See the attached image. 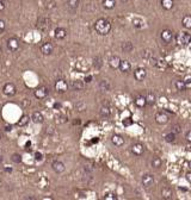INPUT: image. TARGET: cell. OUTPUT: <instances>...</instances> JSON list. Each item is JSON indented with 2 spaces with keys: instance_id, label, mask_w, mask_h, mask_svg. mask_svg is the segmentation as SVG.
Segmentation results:
<instances>
[{
  "instance_id": "1",
  "label": "cell",
  "mask_w": 191,
  "mask_h": 200,
  "mask_svg": "<svg viewBox=\"0 0 191 200\" xmlns=\"http://www.w3.org/2000/svg\"><path fill=\"white\" fill-rule=\"evenodd\" d=\"M94 30L97 33L105 36L111 31V23L105 18H101L94 23Z\"/></svg>"
},
{
  "instance_id": "2",
  "label": "cell",
  "mask_w": 191,
  "mask_h": 200,
  "mask_svg": "<svg viewBox=\"0 0 191 200\" xmlns=\"http://www.w3.org/2000/svg\"><path fill=\"white\" fill-rule=\"evenodd\" d=\"M50 26V20L47 17H40L36 23V28L40 31H47Z\"/></svg>"
},
{
  "instance_id": "3",
  "label": "cell",
  "mask_w": 191,
  "mask_h": 200,
  "mask_svg": "<svg viewBox=\"0 0 191 200\" xmlns=\"http://www.w3.org/2000/svg\"><path fill=\"white\" fill-rule=\"evenodd\" d=\"M177 40H178V43L181 45H188V44L191 43V35L189 32H185V31L181 32L178 35V37H177Z\"/></svg>"
},
{
  "instance_id": "4",
  "label": "cell",
  "mask_w": 191,
  "mask_h": 200,
  "mask_svg": "<svg viewBox=\"0 0 191 200\" xmlns=\"http://www.w3.org/2000/svg\"><path fill=\"white\" fill-rule=\"evenodd\" d=\"M2 92H4V94L7 95V97H13V95H16V93H17V88H16V86H14L13 83L9 82V83H6V85L4 86Z\"/></svg>"
},
{
  "instance_id": "5",
  "label": "cell",
  "mask_w": 191,
  "mask_h": 200,
  "mask_svg": "<svg viewBox=\"0 0 191 200\" xmlns=\"http://www.w3.org/2000/svg\"><path fill=\"white\" fill-rule=\"evenodd\" d=\"M55 90H58L59 93H65L66 90H68V83L67 81H65L63 79H60L55 82Z\"/></svg>"
},
{
  "instance_id": "6",
  "label": "cell",
  "mask_w": 191,
  "mask_h": 200,
  "mask_svg": "<svg viewBox=\"0 0 191 200\" xmlns=\"http://www.w3.org/2000/svg\"><path fill=\"white\" fill-rule=\"evenodd\" d=\"M7 48L11 51H17L19 49V40H17L16 37H11L7 40Z\"/></svg>"
},
{
  "instance_id": "7",
  "label": "cell",
  "mask_w": 191,
  "mask_h": 200,
  "mask_svg": "<svg viewBox=\"0 0 191 200\" xmlns=\"http://www.w3.org/2000/svg\"><path fill=\"white\" fill-rule=\"evenodd\" d=\"M160 37L165 43H170V42L173 40V32H172V30H170V29H165V30L161 31Z\"/></svg>"
},
{
  "instance_id": "8",
  "label": "cell",
  "mask_w": 191,
  "mask_h": 200,
  "mask_svg": "<svg viewBox=\"0 0 191 200\" xmlns=\"http://www.w3.org/2000/svg\"><path fill=\"white\" fill-rule=\"evenodd\" d=\"M48 93H49V90L47 88V87H38L37 90H35V97L37 98V99H44L47 95H48Z\"/></svg>"
},
{
  "instance_id": "9",
  "label": "cell",
  "mask_w": 191,
  "mask_h": 200,
  "mask_svg": "<svg viewBox=\"0 0 191 200\" xmlns=\"http://www.w3.org/2000/svg\"><path fill=\"white\" fill-rule=\"evenodd\" d=\"M51 168H53V170H54L55 173H58V174L63 173L65 169H66L63 162H61V161H54V162L51 163Z\"/></svg>"
},
{
  "instance_id": "10",
  "label": "cell",
  "mask_w": 191,
  "mask_h": 200,
  "mask_svg": "<svg viewBox=\"0 0 191 200\" xmlns=\"http://www.w3.org/2000/svg\"><path fill=\"white\" fill-rule=\"evenodd\" d=\"M120 64H121V59L117 55L110 56V59H109V66H110L112 69H118L120 68Z\"/></svg>"
},
{
  "instance_id": "11",
  "label": "cell",
  "mask_w": 191,
  "mask_h": 200,
  "mask_svg": "<svg viewBox=\"0 0 191 200\" xmlns=\"http://www.w3.org/2000/svg\"><path fill=\"white\" fill-rule=\"evenodd\" d=\"M169 120H170L169 116H167L166 113H164V112H158V113L155 114V121H157L158 124H160V125L166 124Z\"/></svg>"
},
{
  "instance_id": "12",
  "label": "cell",
  "mask_w": 191,
  "mask_h": 200,
  "mask_svg": "<svg viewBox=\"0 0 191 200\" xmlns=\"http://www.w3.org/2000/svg\"><path fill=\"white\" fill-rule=\"evenodd\" d=\"M146 76H147V73H146V70L143 69V68H136L135 71H134V78L136 79L137 81H143L146 79Z\"/></svg>"
},
{
  "instance_id": "13",
  "label": "cell",
  "mask_w": 191,
  "mask_h": 200,
  "mask_svg": "<svg viewBox=\"0 0 191 200\" xmlns=\"http://www.w3.org/2000/svg\"><path fill=\"white\" fill-rule=\"evenodd\" d=\"M131 152H133L134 155H136V156H141V155H143V152H145V148H143L142 144L136 143V144H134V145L131 147Z\"/></svg>"
},
{
  "instance_id": "14",
  "label": "cell",
  "mask_w": 191,
  "mask_h": 200,
  "mask_svg": "<svg viewBox=\"0 0 191 200\" xmlns=\"http://www.w3.org/2000/svg\"><path fill=\"white\" fill-rule=\"evenodd\" d=\"M153 183H154V178H153V175H151V174L143 175V178H142V185H143L145 187H151V186H153Z\"/></svg>"
},
{
  "instance_id": "15",
  "label": "cell",
  "mask_w": 191,
  "mask_h": 200,
  "mask_svg": "<svg viewBox=\"0 0 191 200\" xmlns=\"http://www.w3.org/2000/svg\"><path fill=\"white\" fill-rule=\"evenodd\" d=\"M53 50H54V47H53V44L49 43V42L44 43V44L41 47V51H42L43 55H50L51 52H53Z\"/></svg>"
},
{
  "instance_id": "16",
  "label": "cell",
  "mask_w": 191,
  "mask_h": 200,
  "mask_svg": "<svg viewBox=\"0 0 191 200\" xmlns=\"http://www.w3.org/2000/svg\"><path fill=\"white\" fill-rule=\"evenodd\" d=\"M54 36H55L56 40H63L67 36V31L65 30L63 28H56L55 32H54Z\"/></svg>"
},
{
  "instance_id": "17",
  "label": "cell",
  "mask_w": 191,
  "mask_h": 200,
  "mask_svg": "<svg viewBox=\"0 0 191 200\" xmlns=\"http://www.w3.org/2000/svg\"><path fill=\"white\" fill-rule=\"evenodd\" d=\"M66 5H67V9L70 11H75L80 5V0H67Z\"/></svg>"
},
{
  "instance_id": "18",
  "label": "cell",
  "mask_w": 191,
  "mask_h": 200,
  "mask_svg": "<svg viewBox=\"0 0 191 200\" xmlns=\"http://www.w3.org/2000/svg\"><path fill=\"white\" fill-rule=\"evenodd\" d=\"M31 119H32V121H34V123L41 124V123H43V121H44V117H43V114H42L41 112L36 111V112H34V113H32Z\"/></svg>"
},
{
  "instance_id": "19",
  "label": "cell",
  "mask_w": 191,
  "mask_h": 200,
  "mask_svg": "<svg viewBox=\"0 0 191 200\" xmlns=\"http://www.w3.org/2000/svg\"><path fill=\"white\" fill-rule=\"evenodd\" d=\"M135 105H136L137 107H140V109H143V107L147 105L146 97H143V95H139V97H136V98H135Z\"/></svg>"
},
{
  "instance_id": "20",
  "label": "cell",
  "mask_w": 191,
  "mask_h": 200,
  "mask_svg": "<svg viewBox=\"0 0 191 200\" xmlns=\"http://www.w3.org/2000/svg\"><path fill=\"white\" fill-rule=\"evenodd\" d=\"M111 142L116 145V147H122L123 144H124V138L120 136V135H113L112 137H111Z\"/></svg>"
},
{
  "instance_id": "21",
  "label": "cell",
  "mask_w": 191,
  "mask_h": 200,
  "mask_svg": "<svg viewBox=\"0 0 191 200\" xmlns=\"http://www.w3.org/2000/svg\"><path fill=\"white\" fill-rule=\"evenodd\" d=\"M101 6L105 10H112L116 6V0H101Z\"/></svg>"
},
{
  "instance_id": "22",
  "label": "cell",
  "mask_w": 191,
  "mask_h": 200,
  "mask_svg": "<svg viewBox=\"0 0 191 200\" xmlns=\"http://www.w3.org/2000/svg\"><path fill=\"white\" fill-rule=\"evenodd\" d=\"M121 49L123 52L128 54V52H131L134 50V45H133V43H131L130 40L129 42H123L121 45Z\"/></svg>"
},
{
  "instance_id": "23",
  "label": "cell",
  "mask_w": 191,
  "mask_h": 200,
  "mask_svg": "<svg viewBox=\"0 0 191 200\" xmlns=\"http://www.w3.org/2000/svg\"><path fill=\"white\" fill-rule=\"evenodd\" d=\"M131 69V64L128 60H123L121 61V64H120V70L122 73H128Z\"/></svg>"
},
{
  "instance_id": "24",
  "label": "cell",
  "mask_w": 191,
  "mask_h": 200,
  "mask_svg": "<svg viewBox=\"0 0 191 200\" xmlns=\"http://www.w3.org/2000/svg\"><path fill=\"white\" fill-rule=\"evenodd\" d=\"M160 4H161V7L166 11L172 10L173 6H174V1L173 0H161Z\"/></svg>"
},
{
  "instance_id": "25",
  "label": "cell",
  "mask_w": 191,
  "mask_h": 200,
  "mask_svg": "<svg viewBox=\"0 0 191 200\" xmlns=\"http://www.w3.org/2000/svg\"><path fill=\"white\" fill-rule=\"evenodd\" d=\"M70 87H72V90H81L84 88V81H81V80L72 81Z\"/></svg>"
},
{
  "instance_id": "26",
  "label": "cell",
  "mask_w": 191,
  "mask_h": 200,
  "mask_svg": "<svg viewBox=\"0 0 191 200\" xmlns=\"http://www.w3.org/2000/svg\"><path fill=\"white\" fill-rule=\"evenodd\" d=\"M181 25H183L185 29H191V16L190 14H186L185 17H183V19H181Z\"/></svg>"
},
{
  "instance_id": "27",
  "label": "cell",
  "mask_w": 191,
  "mask_h": 200,
  "mask_svg": "<svg viewBox=\"0 0 191 200\" xmlns=\"http://www.w3.org/2000/svg\"><path fill=\"white\" fill-rule=\"evenodd\" d=\"M161 195L164 199H171L172 198V190L170 187H164L161 190Z\"/></svg>"
},
{
  "instance_id": "28",
  "label": "cell",
  "mask_w": 191,
  "mask_h": 200,
  "mask_svg": "<svg viewBox=\"0 0 191 200\" xmlns=\"http://www.w3.org/2000/svg\"><path fill=\"white\" fill-rule=\"evenodd\" d=\"M99 113H101V117H109L111 113V109L110 106H108V105H103L101 107V110H99Z\"/></svg>"
},
{
  "instance_id": "29",
  "label": "cell",
  "mask_w": 191,
  "mask_h": 200,
  "mask_svg": "<svg viewBox=\"0 0 191 200\" xmlns=\"http://www.w3.org/2000/svg\"><path fill=\"white\" fill-rule=\"evenodd\" d=\"M92 64H93V67H94L96 69H101V67H103V59H101V56H96V57L93 59Z\"/></svg>"
},
{
  "instance_id": "30",
  "label": "cell",
  "mask_w": 191,
  "mask_h": 200,
  "mask_svg": "<svg viewBox=\"0 0 191 200\" xmlns=\"http://www.w3.org/2000/svg\"><path fill=\"white\" fill-rule=\"evenodd\" d=\"M99 88H101L103 92H108V90H110L111 86H110V83H109V81L101 80V82H99Z\"/></svg>"
},
{
  "instance_id": "31",
  "label": "cell",
  "mask_w": 191,
  "mask_h": 200,
  "mask_svg": "<svg viewBox=\"0 0 191 200\" xmlns=\"http://www.w3.org/2000/svg\"><path fill=\"white\" fill-rule=\"evenodd\" d=\"M161 164H162V161H161L160 157H158V156L153 157V160H152V167L153 168H160Z\"/></svg>"
},
{
  "instance_id": "32",
  "label": "cell",
  "mask_w": 191,
  "mask_h": 200,
  "mask_svg": "<svg viewBox=\"0 0 191 200\" xmlns=\"http://www.w3.org/2000/svg\"><path fill=\"white\" fill-rule=\"evenodd\" d=\"M146 100H147V105H154L155 104V101H157V98H155V95L153 94V93H148V95L146 97Z\"/></svg>"
},
{
  "instance_id": "33",
  "label": "cell",
  "mask_w": 191,
  "mask_h": 200,
  "mask_svg": "<svg viewBox=\"0 0 191 200\" xmlns=\"http://www.w3.org/2000/svg\"><path fill=\"white\" fill-rule=\"evenodd\" d=\"M174 86H176V88H177V90H184V88L186 87V83H185V81L178 80V81H176V83H174Z\"/></svg>"
},
{
  "instance_id": "34",
  "label": "cell",
  "mask_w": 191,
  "mask_h": 200,
  "mask_svg": "<svg viewBox=\"0 0 191 200\" xmlns=\"http://www.w3.org/2000/svg\"><path fill=\"white\" fill-rule=\"evenodd\" d=\"M28 123H29V117L24 114V116H22V117H20V119L18 120V123H17V124H18L19 126H25Z\"/></svg>"
},
{
  "instance_id": "35",
  "label": "cell",
  "mask_w": 191,
  "mask_h": 200,
  "mask_svg": "<svg viewBox=\"0 0 191 200\" xmlns=\"http://www.w3.org/2000/svg\"><path fill=\"white\" fill-rule=\"evenodd\" d=\"M176 140V133L174 132H169L166 136H165V140L167 142V143H172V142H174Z\"/></svg>"
},
{
  "instance_id": "36",
  "label": "cell",
  "mask_w": 191,
  "mask_h": 200,
  "mask_svg": "<svg viewBox=\"0 0 191 200\" xmlns=\"http://www.w3.org/2000/svg\"><path fill=\"white\" fill-rule=\"evenodd\" d=\"M133 24H134V26L137 28V29H141V28L143 26V21H142V19H139V18H134V19H133Z\"/></svg>"
},
{
  "instance_id": "37",
  "label": "cell",
  "mask_w": 191,
  "mask_h": 200,
  "mask_svg": "<svg viewBox=\"0 0 191 200\" xmlns=\"http://www.w3.org/2000/svg\"><path fill=\"white\" fill-rule=\"evenodd\" d=\"M46 9L47 10H54V9H56V1L55 0H49L47 2V5H46Z\"/></svg>"
},
{
  "instance_id": "38",
  "label": "cell",
  "mask_w": 191,
  "mask_h": 200,
  "mask_svg": "<svg viewBox=\"0 0 191 200\" xmlns=\"http://www.w3.org/2000/svg\"><path fill=\"white\" fill-rule=\"evenodd\" d=\"M11 160L13 161L14 163H20L22 162V156H20L19 154H13L12 157H11Z\"/></svg>"
},
{
  "instance_id": "39",
  "label": "cell",
  "mask_w": 191,
  "mask_h": 200,
  "mask_svg": "<svg viewBox=\"0 0 191 200\" xmlns=\"http://www.w3.org/2000/svg\"><path fill=\"white\" fill-rule=\"evenodd\" d=\"M66 121H67L66 116H58V117H56V123H58V124H63V123H66Z\"/></svg>"
},
{
  "instance_id": "40",
  "label": "cell",
  "mask_w": 191,
  "mask_h": 200,
  "mask_svg": "<svg viewBox=\"0 0 191 200\" xmlns=\"http://www.w3.org/2000/svg\"><path fill=\"white\" fill-rule=\"evenodd\" d=\"M142 57L143 59H146V60H149V59H152V51H147V50H145L143 51V54H142Z\"/></svg>"
},
{
  "instance_id": "41",
  "label": "cell",
  "mask_w": 191,
  "mask_h": 200,
  "mask_svg": "<svg viewBox=\"0 0 191 200\" xmlns=\"http://www.w3.org/2000/svg\"><path fill=\"white\" fill-rule=\"evenodd\" d=\"M105 200H117V197L113 194V193H108L105 197H104Z\"/></svg>"
},
{
  "instance_id": "42",
  "label": "cell",
  "mask_w": 191,
  "mask_h": 200,
  "mask_svg": "<svg viewBox=\"0 0 191 200\" xmlns=\"http://www.w3.org/2000/svg\"><path fill=\"white\" fill-rule=\"evenodd\" d=\"M172 132H174L176 135H177V133H179V132H181V125L174 124V125L172 126Z\"/></svg>"
},
{
  "instance_id": "43",
  "label": "cell",
  "mask_w": 191,
  "mask_h": 200,
  "mask_svg": "<svg viewBox=\"0 0 191 200\" xmlns=\"http://www.w3.org/2000/svg\"><path fill=\"white\" fill-rule=\"evenodd\" d=\"M165 66H166V64H165V61H164V60H160L158 63H157V67H158L159 69H161V70L165 68Z\"/></svg>"
},
{
  "instance_id": "44",
  "label": "cell",
  "mask_w": 191,
  "mask_h": 200,
  "mask_svg": "<svg viewBox=\"0 0 191 200\" xmlns=\"http://www.w3.org/2000/svg\"><path fill=\"white\" fill-rule=\"evenodd\" d=\"M85 107H86V105H85L84 102H78V104H77V110L78 111H84L85 110Z\"/></svg>"
},
{
  "instance_id": "45",
  "label": "cell",
  "mask_w": 191,
  "mask_h": 200,
  "mask_svg": "<svg viewBox=\"0 0 191 200\" xmlns=\"http://www.w3.org/2000/svg\"><path fill=\"white\" fill-rule=\"evenodd\" d=\"M5 28H6V24H5V21L2 19H0V33L2 32V31L5 30Z\"/></svg>"
},
{
  "instance_id": "46",
  "label": "cell",
  "mask_w": 191,
  "mask_h": 200,
  "mask_svg": "<svg viewBox=\"0 0 191 200\" xmlns=\"http://www.w3.org/2000/svg\"><path fill=\"white\" fill-rule=\"evenodd\" d=\"M185 138H186V140H188V142H190V143H191V130H189L186 133H185Z\"/></svg>"
},
{
  "instance_id": "47",
  "label": "cell",
  "mask_w": 191,
  "mask_h": 200,
  "mask_svg": "<svg viewBox=\"0 0 191 200\" xmlns=\"http://www.w3.org/2000/svg\"><path fill=\"white\" fill-rule=\"evenodd\" d=\"M35 159H36L37 161H41L42 159H43V155H42L41 152H36V154H35Z\"/></svg>"
},
{
  "instance_id": "48",
  "label": "cell",
  "mask_w": 191,
  "mask_h": 200,
  "mask_svg": "<svg viewBox=\"0 0 191 200\" xmlns=\"http://www.w3.org/2000/svg\"><path fill=\"white\" fill-rule=\"evenodd\" d=\"M92 79H93V78H92V75H87V76L85 78V82H91V81H92Z\"/></svg>"
},
{
  "instance_id": "49",
  "label": "cell",
  "mask_w": 191,
  "mask_h": 200,
  "mask_svg": "<svg viewBox=\"0 0 191 200\" xmlns=\"http://www.w3.org/2000/svg\"><path fill=\"white\" fill-rule=\"evenodd\" d=\"M185 178H186V180L189 181V182H191V171H189V173H186V175H185Z\"/></svg>"
},
{
  "instance_id": "50",
  "label": "cell",
  "mask_w": 191,
  "mask_h": 200,
  "mask_svg": "<svg viewBox=\"0 0 191 200\" xmlns=\"http://www.w3.org/2000/svg\"><path fill=\"white\" fill-rule=\"evenodd\" d=\"M4 9H5V4L2 1H0V12L4 10Z\"/></svg>"
},
{
  "instance_id": "51",
  "label": "cell",
  "mask_w": 191,
  "mask_h": 200,
  "mask_svg": "<svg viewBox=\"0 0 191 200\" xmlns=\"http://www.w3.org/2000/svg\"><path fill=\"white\" fill-rule=\"evenodd\" d=\"M11 130H12V126H11V125H7V126L5 128V131H11Z\"/></svg>"
},
{
  "instance_id": "52",
  "label": "cell",
  "mask_w": 191,
  "mask_h": 200,
  "mask_svg": "<svg viewBox=\"0 0 191 200\" xmlns=\"http://www.w3.org/2000/svg\"><path fill=\"white\" fill-rule=\"evenodd\" d=\"M74 125H78V124H80V119H77V120H74V123H73Z\"/></svg>"
},
{
  "instance_id": "53",
  "label": "cell",
  "mask_w": 191,
  "mask_h": 200,
  "mask_svg": "<svg viewBox=\"0 0 191 200\" xmlns=\"http://www.w3.org/2000/svg\"><path fill=\"white\" fill-rule=\"evenodd\" d=\"M188 166H189V168H190V169H191V160L189 161V163H188Z\"/></svg>"
},
{
  "instance_id": "54",
  "label": "cell",
  "mask_w": 191,
  "mask_h": 200,
  "mask_svg": "<svg viewBox=\"0 0 191 200\" xmlns=\"http://www.w3.org/2000/svg\"><path fill=\"white\" fill-rule=\"evenodd\" d=\"M1 187H2V181L0 180V188H1Z\"/></svg>"
},
{
  "instance_id": "55",
  "label": "cell",
  "mask_w": 191,
  "mask_h": 200,
  "mask_svg": "<svg viewBox=\"0 0 191 200\" xmlns=\"http://www.w3.org/2000/svg\"><path fill=\"white\" fill-rule=\"evenodd\" d=\"M2 54V49H1V47H0V55Z\"/></svg>"
},
{
  "instance_id": "56",
  "label": "cell",
  "mask_w": 191,
  "mask_h": 200,
  "mask_svg": "<svg viewBox=\"0 0 191 200\" xmlns=\"http://www.w3.org/2000/svg\"><path fill=\"white\" fill-rule=\"evenodd\" d=\"M190 151H191V147H190Z\"/></svg>"
}]
</instances>
